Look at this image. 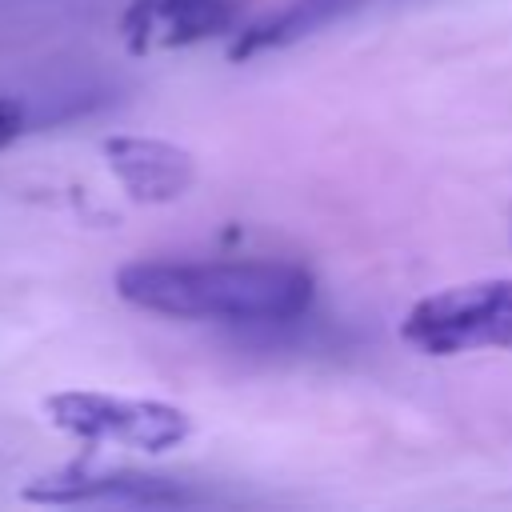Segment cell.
I'll list each match as a JSON object with an SVG mask.
<instances>
[{"instance_id":"obj_1","label":"cell","mask_w":512,"mask_h":512,"mask_svg":"<svg viewBox=\"0 0 512 512\" xmlns=\"http://www.w3.org/2000/svg\"><path fill=\"white\" fill-rule=\"evenodd\" d=\"M116 292L160 316L220 320L240 328H280L312 308L316 280L296 260H132L116 272Z\"/></svg>"},{"instance_id":"obj_2","label":"cell","mask_w":512,"mask_h":512,"mask_svg":"<svg viewBox=\"0 0 512 512\" xmlns=\"http://www.w3.org/2000/svg\"><path fill=\"white\" fill-rule=\"evenodd\" d=\"M120 92V76L100 60L68 56L32 64L0 84V148L48 128L100 116L120 100Z\"/></svg>"},{"instance_id":"obj_3","label":"cell","mask_w":512,"mask_h":512,"mask_svg":"<svg viewBox=\"0 0 512 512\" xmlns=\"http://www.w3.org/2000/svg\"><path fill=\"white\" fill-rule=\"evenodd\" d=\"M400 332L428 356L512 348V280H472L432 292L412 304Z\"/></svg>"},{"instance_id":"obj_4","label":"cell","mask_w":512,"mask_h":512,"mask_svg":"<svg viewBox=\"0 0 512 512\" xmlns=\"http://www.w3.org/2000/svg\"><path fill=\"white\" fill-rule=\"evenodd\" d=\"M48 420L84 444H124L144 452H164L188 440V412L160 400H128L108 392H56L44 404Z\"/></svg>"},{"instance_id":"obj_5","label":"cell","mask_w":512,"mask_h":512,"mask_svg":"<svg viewBox=\"0 0 512 512\" xmlns=\"http://www.w3.org/2000/svg\"><path fill=\"white\" fill-rule=\"evenodd\" d=\"M32 504H116V508H196L216 496L180 476L132 468H60L24 488Z\"/></svg>"},{"instance_id":"obj_6","label":"cell","mask_w":512,"mask_h":512,"mask_svg":"<svg viewBox=\"0 0 512 512\" xmlns=\"http://www.w3.org/2000/svg\"><path fill=\"white\" fill-rule=\"evenodd\" d=\"M240 0H128L120 16L124 44L132 52L184 48L236 28Z\"/></svg>"},{"instance_id":"obj_7","label":"cell","mask_w":512,"mask_h":512,"mask_svg":"<svg viewBox=\"0 0 512 512\" xmlns=\"http://www.w3.org/2000/svg\"><path fill=\"white\" fill-rule=\"evenodd\" d=\"M108 168L136 200H176L192 184V156L152 136H112L104 144Z\"/></svg>"},{"instance_id":"obj_8","label":"cell","mask_w":512,"mask_h":512,"mask_svg":"<svg viewBox=\"0 0 512 512\" xmlns=\"http://www.w3.org/2000/svg\"><path fill=\"white\" fill-rule=\"evenodd\" d=\"M360 4H368V0H288L272 16L248 24L236 36L232 56L240 60V56L264 52V48H284V44H292V40H300V36H308V32H316V28L348 16V12H356Z\"/></svg>"}]
</instances>
